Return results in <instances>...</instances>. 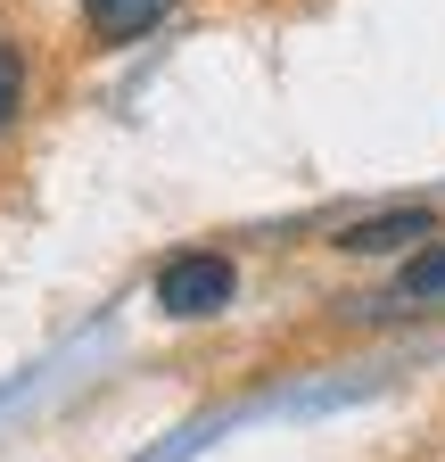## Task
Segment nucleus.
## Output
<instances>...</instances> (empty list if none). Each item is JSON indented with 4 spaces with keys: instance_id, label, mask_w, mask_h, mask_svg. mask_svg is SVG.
<instances>
[{
    "instance_id": "f257e3e1",
    "label": "nucleus",
    "mask_w": 445,
    "mask_h": 462,
    "mask_svg": "<svg viewBox=\"0 0 445 462\" xmlns=\"http://www.w3.org/2000/svg\"><path fill=\"white\" fill-rule=\"evenodd\" d=\"M240 298V264L232 256H214V248H190V256H165L157 273V314H174V322H206Z\"/></svg>"
},
{
    "instance_id": "f03ea898",
    "label": "nucleus",
    "mask_w": 445,
    "mask_h": 462,
    "mask_svg": "<svg viewBox=\"0 0 445 462\" xmlns=\"http://www.w3.org/2000/svg\"><path fill=\"white\" fill-rule=\"evenodd\" d=\"M174 17V0H83V42L91 50H124Z\"/></svg>"
},
{
    "instance_id": "7ed1b4c3",
    "label": "nucleus",
    "mask_w": 445,
    "mask_h": 462,
    "mask_svg": "<svg viewBox=\"0 0 445 462\" xmlns=\"http://www.w3.org/2000/svg\"><path fill=\"white\" fill-rule=\"evenodd\" d=\"M421 240H437V215H429V207L363 215V223H347V231H339V248H347V256H396V248H421Z\"/></svg>"
},
{
    "instance_id": "20e7f679",
    "label": "nucleus",
    "mask_w": 445,
    "mask_h": 462,
    "mask_svg": "<svg viewBox=\"0 0 445 462\" xmlns=\"http://www.w3.org/2000/svg\"><path fill=\"white\" fill-rule=\"evenodd\" d=\"M396 306H429V298H445V240L437 248H421L404 273H396V289H387Z\"/></svg>"
},
{
    "instance_id": "39448f33",
    "label": "nucleus",
    "mask_w": 445,
    "mask_h": 462,
    "mask_svg": "<svg viewBox=\"0 0 445 462\" xmlns=\"http://www.w3.org/2000/svg\"><path fill=\"white\" fill-rule=\"evenodd\" d=\"M17 116H25V50L0 33V141L17 133Z\"/></svg>"
}]
</instances>
